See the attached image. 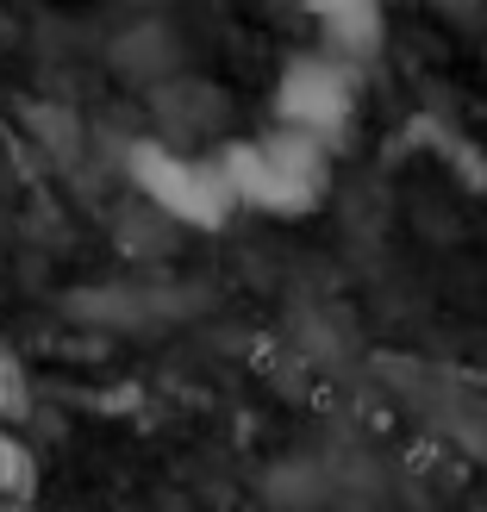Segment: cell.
<instances>
[{"label":"cell","instance_id":"cell-1","mask_svg":"<svg viewBox=\"0 0 487 512\" xmlns=\"http://www.w3.org/2000/svg\"><path fill=\"white\" fill-rule=\"evenodd\" d=\"M125 182L138 188V200L157 219L188 225V232H219L244 207L232 169H225V150L200 144H169V138L125 144Z\"/></svg>","mask_w":487,"mask_h":512},{"label":"cell","instance_id":"cell-2","mask_svg":"<svg viewBox=\"0 0 487 512\" xmlns=\"http://www.w3.org/2000/svg\"><path fill=\"white\" fill-rule=\"evenodd\" d=\"M225 150V169H232L238 182V200L269 219H306L331 194V150L313 132H300V125H269V132L256 138H232L219 144Z\"/></svg>","mask_w":487,"mask_h":512},{"label":"cell","instance_id":"cell-3","mask_svg":"<svg viewBox=\"0 0 487 512\" xmlns=\"http://www.w3.org/2000/svg\"><path fill=\"white\" fill-rule=\"evenodd\" d=\"M356 69L350 57L338 50H300V57L281 69L275 82V119L281 125H300V132H313L325 144H344L350 125H356Z\"/></svg>","mask_w":487,"mask_h":512},{"label":"cell","instance_id":"cell-4","mask_svg":"<svg viewBox=\"0 0 487 512\" xmlns=\"http://www.w3.org/2000/svg\"><path fill=\"white\" fill-rule=\"evenodd\" d=\"M300 7L313 19V38L350 57L356 69L375 63L381 44H388V0H300Z\"/></svg>","mask_w":487,"mask_h":512},{"label":"cell","instance_id":"cell-5","mask_svg":"<svg viewBox=\"0 0 487 512\" xmlns=\"http://www.w3.org/2000/svg\"><path fill=\"white\" fill-rule=\"evenodd\" d=\"M150 107H157V138H169V144H207L219 132V119H225V94L182 69V75H169V82L150 88Z\"/></svg>","mask_w":487,"mask_h":512},{"label":"cell","instance_id":"cell-6","mask_svg":"<svg viewBox=\"0 0 487 512\" xmlns=\"http://www.w3.org/2000/svg\"><path fill=\"white\" fill-rule=\"evenodd\" d=\"M182 63H188L182 32H175V25H163L157 13H138L132 25H119V38H113V69H119L132 88H157V82H169V75H182Z\"/></svg>","mask_w":487,"mask_h":512},{"label":"cell","instance_id":"cell-7","mask_svg":"<svg viewBox=\"0 0 487 512\" xmlns=\"http://www.w3.org/2000/svg\"><path fill=\"white\" fill-rule=\"evenodd\" d=\"M125 7H157V0H125Z\"/></svg>","mask_w":487,"mask_h":512}]
</instances>
